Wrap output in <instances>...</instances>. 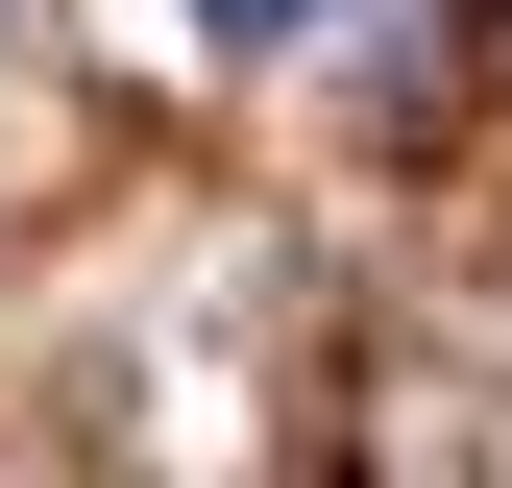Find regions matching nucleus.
Returning a JSON list of instances; mask_svg holds the SVG:
<instances>
[{"mask_svg": "<svg viewBox=\"0 0 512 488\" xmlns=\"http://www.w3.org/2000/svg\"><path fill=\"white\" fill-rule=\"evenodd\" d=\"M293 25H342V0H196V49H293Z\"/></svg>", "mask_w": 512, "mask_h": 488, "instance_id": "f257e3e1", "label": "nucleus"}]
</instances>
